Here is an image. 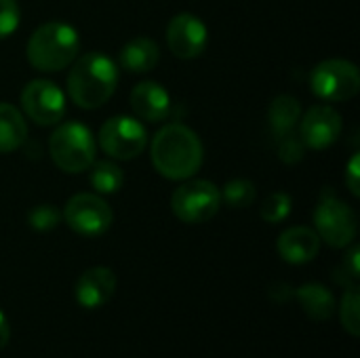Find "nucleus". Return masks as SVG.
I'll list each match as a JSON object with an SVG mask.
<instances>
[{
    "label": "nucleus",
    "instance_id": "f257e3e1",
    "mask_svg": "<svg viewBox=\"0 0 360 358\" xmlns=\"http://www.w3.org/2000/svg\"><path fill=\"white\" fill-rule=\"evenodd\" d=\"M154 169L173 181H186L202 167L205 150L200 137L181 122L165 124L152 139L150 148Z\"/></svg>",
    "mask_w": 360,
    "mask_h": 358
},
{
    "label": "nucleus",
    "instance_id": "f03ea898",
    "mask_svg": "<svg viewBox=\"0 0 360 358\" xmlns=\"http://www.w3.org/2000/svg\"><path fill=\"white\" fill-rule=\"evenodd\" d=\"M118 87V65L101 51L76 57L68 74V95L82 110H97Z\"/></svg>",
    "mask_w": 360,
    "mask_h": 358
},
{
    "label": "nucleus",
    "instance_id": "7ed1b4c3",
    "mask_svg": "<svg viewBox=\"0 0 360 358\" xmlns=\"http://www.w3.org/2000/svg\"><path fill=\"white\" fill-rule=\"evenodd\" d=\"M80 51L76 27L65 21H49L36 27L27 40V61L40 72H59L74 63Z\"/></svg>",
    "mask_w": 360,
    "mask_h": 358
},
{
    "label": "nucleus",
    "instance_id": "20e7f679",
    "mask_svg": "<svg viewBox=\"0 0 360 358\" xmlns=\"http://www.w3.org/2000/svg\"><path fill=\"white\" fill-rule=\"evenodd\" d=\"M49 154L63 173H82L91 169L95 162V139L91 129L76 120L61 122L49 139Z\"/></svg>",
    "mask_w": 360,
    "mask_h": 358
},
{
    "label": "nucleus",
    "instance_id": "39448f33",
    "mask_svg": "<svg viewBox=\"0 0 360 358\" xmlns=\"http://www.w3.org/2000/svg\"><path fill=\"white\" fill-rule=\"evenodd\" d=\"M314 226L321 241H325L333 249L350 247L359 232V219L356 213L340 200L331 190H325L316 211H314Z\"/></svg>",
    "mask_w": 360,
    "mask_h": 358
},
{
    "label": "nucleus",
    "instance_id": "423d86ee",
    "mask_svg": "<svg viewBox=\"0 0 360 358\" xmlns=\"http://www.w3.org/2000/svg\"><path fill=\"white\" fill-rule=\"evenodd\" d=\"M221 207V190L207 179H188L171 196V211L184 224L211 222Z\"/></svg>",
    "mask_w": 360,
    "mask_h": 358
},
{
    "label": "nucleus",
    "instance_id": "0eeeda50",
    "mask_svg": "<svg viewBox=\"0 0 360 358\" xmlns=\"http://www.w3.org/2000/svg\"><path fill=\"white\" fill-rule=\"evenodd\" d=\"M310 87L323 101H348L360 89V72L352 61L327 59L321 61L310 76Z\"/></svg>",
    "mask_w": 360,
    "mask_h": 358
},
{
    "label": "nucleus",
    "instance_id": "6e6552de",
    "mask_svg": "<svg viewBox=\"0 0 360 358\" xmlns=\"http://www.w3.org/2000/svg\"><path fill=\"white\" fill-rule=\"evenodd\" d=\"M146 143V127L135 116H114L99 131V148L114 160L137 158Z\"/></svg>",
    "mask_w": 360,
    "mask_h": 358
},
{
    "label": "nucleus",
    "instance_id": "1a4fd4ad",
    "mask_svg": "<svg viewBox=\"0 0 360 358\" xmlns=\"http://www.w3.org/2000/svg\"><path fill=\"white\" fill-rule=\"evenodd\" d=\"M63 219L68 228L80 236H101L110 230L114 213L101 196L82 192L65 203Z\"/></svg>",
    "mask_w": 360,
    "mask_h": 358
},
{
    "label": "nucleus",
    "instance_id": "9d476101",
    "mask_svg": "<svg viewBox=\"0 0 360 358\" xmlns=\"http://www.w3.org/2000/svg\"><path fill=\"white\" fill-rule=\"evenodd\" d=\"M21 108L40 127L57 124L65 114V95L51 80H32L21 91Z\"/></svg>",
    "mask_w": 360,
    "mask_h": 358
},
{
    "label": "nucleus",
    "instance_id": "9b49d317",
    "mask_svg": "<svg viewBox=\"0 0 360 358\" xmlns=\"http://www.w3.org/2000/svg\"><path fill=\"white\" fill-rule=\"evenodd\" d=\"M167 42L175 57L196 59L205 53L209 42V30L205 21L192 13H179L169 21Z\"/></svg>",
    "mask_w": 360,
    "mask_h": 358
},
{
    "label": "nucleus",
    "instance_id": "f8f14e48",
    "mask_svg": "<svg viewBox=\"0 0 360 358\" xmlns=\"http://www.w3.org/2000/svg\"><path fill=\"white\" fill-rule=\"evenodd\" d=\"M342 135V116L335 108L321 103L312 106L300 118V137L310 150H327Z\"/></svg>",
    "mask_w": 360,
    "mask_h": 358
},
{
    "label": "nucleus",
    "instance_id": "ddd939ff",
    "mask_svg": "<svg viewBox=\"0 0 360 358\" xmlns=\"http://www.w3.org/2000/svg\"><path fill=\"white\" fill-rule=\"evenodd\" d=\"M116 291V276L105 266H95L84 270L74 287V298L82 308L95 310L105 306Z\"/></svg>",
    "mask_w": 360,
    "mask_h": 358
},
{
    "label": "nucleus",
    "instance_id": "4468645a",
    "mask_svg": "<svg viewBox=\"0 0 360 358\" xmlns=\"http://www.w3.org/2000/svg\"><path fill=\"white\" fill-rule=\"evenodd\" d=\"M129 103H131V110L135 112V118L146 120V122H160L169 118L171 108H173L169 91L160 82H152V80L135 84V89L131 91Z\"/></svg>",
    "mask_w": 360,
    "mask_h": 358
},
{
    "label": "nucleus",
    "instance_id": "2eb2a0df",
    "mask_svg": "<svg viewBox=\"0 0 360 358\" xmlns=\"http://www.w3.org/2000/svg\"><path fill=\"white\" fill-rule=\"evenodd\" d=\"M278 255L293 266H302L312 262L321 251V238L312 228L306 226H293L285 230L276 241Z\"/></svg>",
    "mask_w": 360,
    "mask_h": 358
},
{
    "label": "nucleus",
    "instance_id": "dca6fc26",
    "mask_svg": "<svg viewBox=\"0 0 360 358\" xmlns=\"http://www.w3.org/2000/svg\"><path fill=\"white\" fill-rule=\"evenodd\" d=\"M158 59L160 49L148 36H137L120 49V65L131 74H143L154 70Z\"/></svg>",
    "mask_w": 360,
    "mask_h": 358
},
{
    "label": "nucleus",
    "instance_id": "f3484780",
    "mask_svg": "<svg viewBox=\"0 0 360 358\" xmlns=\"http://www.w3.org/2000/svg\"><path fill=\"white\" fill-rule=\"evenodd\" d=\"M295 298H297L302 310L306 312V317L316 323L329 321L335 314V298L325 285H319V283L302 285L295 291Z\"/></svg>",
    "mask_w": 360,
    "mask_h": 358
},
{
    "label": "nucleus",
    "instance_id": "a211bd4d",
    "mask_svg": "<svg viewBox=\"0 0 360 358\" xmlns=\"http://www.w3.org/2000/svg\"><path fill=\"white\" fill-rule=\"evenodd\" d=\"M27 137V124L23 114L11 106L0 101V154H11L23 146Z\"/></svg>",
    "mask_w": 360,
    "mask_h": 358
},
{
    "label": "nucleus",
    "instance_id": "6ab92c4d",
    "mask_svg": "<svg viewBox=\"0 0 360 358\" xmlns=\"http://www.w3.org/2000/svg\"><path fill=\"white\" fill-rule=\"evenodd\" d=\"M302 118V106L291 95H278L268 110V120L276 137H283L291 131H295L297 122Z\"/></svg>",
    "mask_w": 360,
    "mask_h": 358
},
{
    "label": "nucleus",
    "instance_id": "aec40b11",
    "mask_svg": "<svg viewBox=\"0 0 360 358\" xmlns=\"http://www.w3.org/2000/svg\"><path fill=\"white\" fill-rule=\"evenodd\" d=\"M89 179H91V186L99 194H116L124 184V173L116 162L99 160V162H93Z\"/></svg>",
    "mask_w": 360,
    "mask_h": 358
},
{
    "label": "nucleus",
    "instance_id": "412c9836",
    "mask_svg": "<svg viewBox=\"0 0 360 358\" xmlns=\"http://www.w3.org/2000/svg\"><path fill=\"white\" fill-rule=\"evenodd\" d=\"M255 196H257V190H255V184L249 181V179H232L224 186L221 190V203H226L228 207L232 209H247L255 203Z\"/></svg>",
    "mask_w": 360,
    "mask_h": 358
},
{
    "label": "nucleus",
    "instance_id": "4be33fe9",
    "mask_svg": "<svg viewBox=\"0 0 360 358\" xmlns=\"http://www.w3.org/2000/svg\"><path fill=\"white\" fill-rule=\"evenodd\" d=\"M340 321L344 325V329L352 335H360V291L359 287H348L344 291L342 304H340Z\"/></svg>",
    "mask_w": 360,
    "mask_h": 358
},
{
    "label": "nucleus",
    "instance_id": "5701e85b",
    "mask_svg": "<svg viewBox=\"0 0 360 358\" xmlns=\"http://www.w3.org/2000/svg\"><path fill=\"white\" fill-rule=\"evenodd\" d=\"M291 207H293V200H291V196L287 192H272L262 203L259 215L268 224H281V222H285L289 217Z\"/></svg>",
    "mask_w": 360,
    "mask_h": 358
},
{
    "label": "nucleus",
    "instance_id": "b1692460",
    "mask_svg": "<svg viewBox=\"0 0 360 358\" xmlns=\"http://www.w3.org/2000/svg\"><path fill=\"white\" fill-rule=\"evenodd\" d=\"M27 222L30 226L36 230V232H51L59 222H61V213L49 205V203H42V205H36L30 215H27Z\"/></svg>",
    "mask_w": 360,
    "mask_h": 358
},
{
    "label": "nucleus",
    "instance_id": "393cba45",
    "mask_svg": "<svg viewBox=\"0 0 360 358\" xmlns=\"http://www.w3.org/2000/svg\"><path fill=\"white\" fill-rule=\"evenodd\" d=\"M278 139V158L287 165H295L304 158V152H306V146L302 141L300 135H295V131L283 135V137H276Z\"/></svg>",
    "mask_w": 360,
    "mask_h": 358
},
{
    "label": "nucleus",
    "instance_id": "a878e982",
    "mask_svg": "<svg viewBox=\"0 0 360 358\" xmlns=\"http://www.w3.org/2000/svg\"><path fill=\"white\" fill-rule=\"evenodd\" d=\"M21 8L17 0H0V38L11 36L19 27Z\"/></svg>",
    "mask_w": 360,
    "mask_h": 358
},
{
    "label": "nucleus",
    "instance_id": "bb28decb",
    "mask_svg": "<svg viewBox=\"0 0 360 358\" xmlns=\"http://www.w3.org/2000/svg\"><path fill=\"white\" fill-rule=\"evenodd\" d=\"M359 175H360V154H354V156L350 158V162H348V169H346V184H348V188H350V192H352L354 196H360Z\"/></svg>",
    "mask_w": 360,
    "mask_h": 358
},
{
    "label": "nucleus",
    "instance_id": "cd10ccee",
    "mask_svg": "<svg viewBox=\"0 0 360 358\" xmlns=\"http://www.w3.org/2000/svg\"><path fill=\"white\" fill-rule=\"evenodd\" d=\"M359 253L360 249L354 245V247H350V251L346 253V257H344V272H348V276H350V281H359L360 276V264H359Z\"/></svg>",
    "mask_w": 360,
    "mask_h": 358
},
{
    "label": "nucleus",
    "instance_id": "c85d7f7f",
    "mask_svg": "<svg viewBox=\"0 0 360 358\" xmlns=\"http://www.w3.org/2000/svg\"><path fill=\"white\" fill-rule=\"evenodd\" d=\"M8 338H11V325H8L6 317L2 314V310H0V350H2V348H6Z\"/></svg>",
    "mask_w": 360,
    "mask_h": 358
}]
</instances>
